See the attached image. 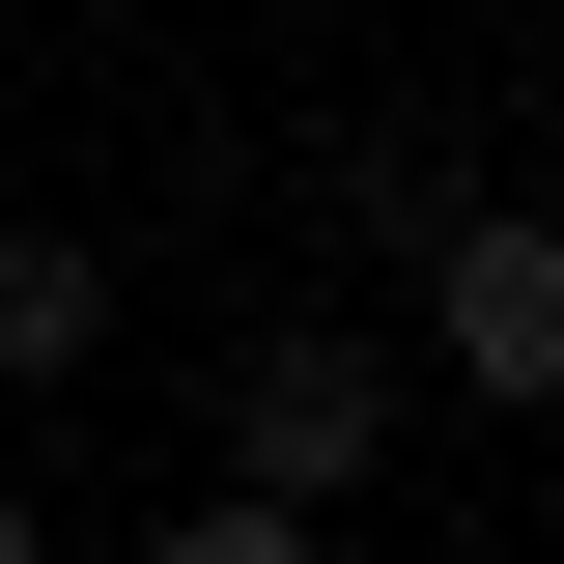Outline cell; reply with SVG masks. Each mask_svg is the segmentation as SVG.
I'll use <instances>...</instances> for the list:
<instances>
[{
    "label": "cell",
    "mask_w": 564,
    "mask_h": 564,
    "mask_svg": "<svg viewBox=\"0 0 564 564\" xmlns=\"http://www.w3.org/2000/svg\"><path fill=\"white\" fill-rule=\"evenodd\" d=\"M395 311H423V367H452V395L564 423V226H536V198H452V226L395 254Z\"/></svg>",
    "instance_id": "1"
},
{
    "label": "cell",
    "mask_w": 564,
    "mask_h": 564,
    "mask_svg": "<svg viewBox=\"0 0 564 564\" xmlns=\"http://www.w3.org/2000/svg\"><path fill=\"white\" fill-rule=\"evenodd\" d=\"M367 452H395V339H367V311H282V339H226V480L339 508Z\"/></svg>",
    "instance_id": "2"
},
{
    "label": "cell",
    "mask_w": 564,
    "mask_h": 564,
    "mask_svg": "<svg viewBox=\"0 0 564 564\" xmlns=\"http://www.w3.org/2000/svg\"><path fill=\"white\" fill-rule=\"evenodd\" d=\"M113 367V254L85 226H0V395H85Z\"/></svg>",
    "instance_id": "3"
},
{
    "label": "cell",
    "mask_w": 564,
    "mask_h": 564,
    "mask_svg": "<svg viewBox=\"0 0 564 564\" xmlns=\"http://www.w3.org/2000/svg\"><path fill=\"white\" fill-rule=\"evenodd\" d=\"M339 198H367V254H423V226L480 198V141H452V113H367V141H339Z\"/></svg>",
    "instance_id": "4"
},
{
    "label": "cell",
    "mask_w": 564,
    "mask_h": 564,
    "mask_svg": "<svg viewBox=\"0 0 564 564\" xmlns=\"http://www.w3.org/2000/svg\"><path fill=\"white\" fill-rule=\"evenodd\" d=\"M170 564H311V508H282V480H226V508H170Z\"/></svg>",
    "instance_id": "5"
},
{
    "label": "cell",
    "mask_w": 564,
    "mask_h": 564,
    "mask_svg": "<svg viewBox=\"0 0 564 564\" xmlns=\"http://www.w3.org/2000/svg\"><path fill=\"white\" fill-rule=\"evenodd\" d=\"M0 564H57V508H29V480H0Z\"/></svg>",
    "instance_id": "6"
}]
</instances>
